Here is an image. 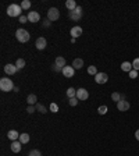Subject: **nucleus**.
Here are the masks:
<instances>
[{"instance_id":"obj_29","label":"nucleus","mask_w":139,"mask_h":156,"mask_svg":"<svg viewBox=\"0 0 139 156\" xmlns=\"http://www.w3.org/2000/svg\"><path fill=\"white\" fill-rule=\"evenodd\" d=\"M68 103H70V106H76L78 105V98H71V99H68Z\"/></svg>"},{"instance_id":"obj_4","label":"nucleus","mask_w":139,"mask_h":156,"mask_svg":"<svg viewBox=\"0 0 139 156\" xmlns=\"http://www.w3.org/2000/svg\"><path fill=\"white\" fill-rule=\"evenodd\" d=\"M58 17H60V11H58V8H56V7L49 8V11H47V20H50V21H57Z\"/></svg>"},{"instance_id":"obj_5","label":"nucleus","mask_w":139,"mask_h":156,"mask_svg":"<svg viewBox=\"0 0 139 156\" xmlns=\"http://www.w3.org/2000/svg\"><path fill=\"white\" fill-rule=\"evenodd\" d=\"M95 81L96 84H106L108 81V75L106 73H97L95 75Z\"/></svg>"},{"instance_id":"obj_22","label":"nucleus","mask_w":139,"mask_h":156,"mask_svg":"<svg viewBox=\"0 0 139 156\" xmlns=\"http://www.w3.org/2000/svg\"><path fill=\"white\" fill-rule=\"evenodd\" d=\"M68 17L71 20H74V21H78V20H81V14H78V13H75V11H70V14H68Z\"/></svg>"},{"instance_id":"obj_9","label":"nucleus","mask_w":139,"mask_h":156,"mask_svg":"<svg viewBox=\"0 0 139 156\" xmlns=\"http://www.w3.org/2000/svg\"><path fill=\"white\" fill-rule=\"evenodd\" d=\"M35 46H36V49L38 50H43L46 46H47V42H46V39L43 36H40L36 39V42H35Z\"/></svg>"},{"instance_id":"obj_14","label":"nucleus","mask_w":139,"mask_h":156,"mask_svg":"<svg viewBox=\"0 0 139 156\" xmlns=\"http://www.w3.org/2000/svg\"><path fill=\"white\" fill-rule=\"evenodd\" d=\"M10 148H11V150H13L14 153H18V152H21L22 144H21L19 141H13V142H11V145H10Z\"/></svg>"},{"instance_id":"obj_10","label":"nucleus","mask_w":139,"mask_h":156,"mask_svg":"<svg viewBox=\"0 0 139 156\" xmlns=\"http://www.w3.org/2000/svg\"><path fill=\"white\" fill-rule=\"evenodd\" d=\"M129 107H131V105H129V102H126V100H121V102L117 103V109H118L120 112H126V110H129Z\"/></svg>"},{"instance_id":"obj_27","label":"nucleus","mask_w":139,"mask_h":156,"mask_svg":"<svg viewBox=\"0 0 139 156\" xmlns=\"http://www.w3.org/2000/svg\"><path fill=\"white\" fill-rule=\"evenodd\" d=\"M36 106V110H38L39 113H42V114H44V113H47V109L43 106V105H40V103H36L35 105Z\"/></svg>"},{"instance_id":"obj_20","label":"nucleus","mask_w":139,"mask_h":156,"mask_svg":"<svg viewBox=\"0 0 139 156\" xmlns=\"http://www.w3.org/2000/svg\"><path fill=\"white\" fill-rule=\"evenodd\" d=\"M54 64H57V66H58V67H61V69H64V67L67 66V63H65V59H64V57H61V56L56 57V62H54Z\"/></svg>"},{"instance_id":"obj_3","label":"nucleus","mask_w":139,"mask_h":156,"mask_svg":"<svg viewBox=\"0 0 139 156\" xmlns=\"http://www.w3.org/2000/svg\"><path fill=\"white\" fill-rule=\"evenodd\" d=\"M0 89L3 92H10L14 89V84L10 78H1L0 80Z\"/></svg>"},{"instance_id":"obj_2","label":"nucleus","mask_w":139,"mask_h":156,"mask_svg":"<svg viewBox=\"0 0 139 156\" xmlns=\"http://www.w3.org/2000/svg\"><path fill=\"white\" fill-rule=\"evenodd\" d=\"M21 13H22L21 4H10V6L7 7L8 17H21Z\"/></svg>"},{"instance_id":"obj_37","label":"nucleus","mask_w":139,"mask_h":156,"mask_svg":"<svg viewBox=\"0 0 139 156\" xmlns=\"http://www.w3.org/2000/svg\"><path fill=\"white\" fill-rule=\"evenodd\" d=\"M50 22H51L50 20H44V21H43V27H44V28H47V27H50Z\"/></svg>"},{"instance_id":"obj_34","label":"nucleus","mask_w":139,"mask_h":156,"mask_svg":"<svg viewBox=\"0 0 139 156\" xmlns=\"http://www.w3.org/2000/svg\"><path fill=\"white\" fill-rule=\"evenodd\" d=\"M51 69L54 70L56 73H63V69H61V67H58L57 64H53V66H51Z\"/></svg>"},{"instance_id":"obj_6","label":"nucleus","mask_w":139,"mask_h":156,"mask_svg":"<svg viewBox=\"0 0 139 156\" xmlns=\"http://www.w3.org/2000/svg\"><path fill=\"white\" fill-rule=\"evenodd\" d=\"M76 98L78 100H86L89 98V92L85 88H79V89H76Z\"/></svg>"},{"instance_id":"obj_33","label":"nucleus","mask_w":139,"mask_h":156,"mask_svg":"<svg viewBox=\"0 0 139 156\" xmlns=\"http://www.w3.org/2000/svg\"><path fill=\"white\" fill-rule=\"evenodd\" d=\"M129 78H131V80H135V78H138V71H136V70H132V71H129Z\"/></svg>"},{"instance_id":"obj_24","label":"nucleus","mask_w":139,"mask_h":156,"mask_svg":"<svg viewBox=\"0 0 139 156\" xmlns=\"http://www.w3.org/2000/svg\"><path fill=\"white\" fill-rule=\"evenodd\" d=\"M15 67L18 70H22L25 67V60H24V59H18V60L15 62Z\"/></svg>"},{"instance_id":"obj_8","label":"nucleus","mask_w":139,"mask_h":156,"mask_svg":"<svg viewBox=\"0 0 139 156\" xmlns=\"http://www.w3.org/2000/svg\"><path fill=\"white\" fill-rule=\"evenodd\" d=\"M39 20H40L39 13H36V11H29L28 13V21H29V22L35 24V22H39Z\"/></svg>"},{"instance_id":"obj_17","label":"nucleus","mask_w":139,"mask_h":156,"mask_svg":"<svg viewBox=\"0 0 139 156\" xmlns=\"http://www.w3.org/2000/svg\"><path fill=\"white\" fill-rule=\"evenodd\" d=\"M72 67L75 70H79L83 67V60L82 59H74V62H72Z\"/></svg>"},{"instance_id":"obj_11","label":"nucleus","mask_w":139,"mask_h":156,"mask_svg":"<svg viewBox=\"0 0 139 156\" xmlns=\"http://www.w3.org/2000/svg\"><path fill=\"white\" fill-rule=\"evenodd\" d=\"M70 34H71V36L74 38V39H76V38H79L82 35V28H81V27H72Z\"/></svg>"},{"instance_id":"obj_21","label":"nucleus","mask_w":139,"mask_h":156,"mask_svg":"<svg viewBox=\"0 0 139 156\" xmlns=\"http://www.w3.org/2000/svg\"><path fill=\"white\" fill-rule=\"evenodd\" d=\"M36 100H38V98H36V95H28V98H26V102H28V105L29 106H33V105H36Z\"/></svg>"},{"instance_id":"obj_23","label":"nucleus","mask_w":139,"mask_h":156,"mask_svg":"<svg viewBox=\"0 0 139 156\" xmlns=\"http://www.w3.org/2000/svg\"><path fill=\"white\" fill-rule=\"evenodd\" d=\"M67 96H68V99H71V98H75L76 96V91H75V88H68L67 89Z\"/></svg>"},{"instance_id":"obj_26","label":"nucleus","mask_w":139,"mask_h":156,"mask_svg":"<svg viewBox=\"0 0 139 156\" xmlns=\"http://www.w3.org/2000/svg\"><path fill=\"white\" fill-rule=\"evenodd\" d=\"M21 7H22V10H29V8H31V0L21 1Z\"/></svg>"},{"instance_id":"obj_16","label":"nucleus","mask_w":139,"mask_h":156,"mask_svg":"<svg viewBox=\"0 0 139 156\" xmlns=\"http://www.w3.org/2000/svg\"><path fill=\"white\" fill-rule=\"evenodd\" d=\"M121 70L122 71H125V73H129V71H132L133 67H132V64L129 62H124L122 64H121Z\"/></svg>"},{"instance_id":"obj_36","label":"nucleus","mask_w":139,"mask_h":156,"mask_svg":"<svg viewBox=\"0 0 139 156\" xmlns=\"http://www.w3.org/2000/svg\"><path fill=\"white\" fill-rule=\"evenodd\" d=\"M35 110H36V106H28L26 107V112L28 113H33Z\"/></svg>"},{"instance_id":"obj_25","label":"nucleus","mask_w":139,"mask_h":156,"mask_svg":"<svg viewBox=\"0 0 139 156\" xmlns=\"http://www.w3.org/2000/svg\"><path fill=\"white\" fill-rule=\"evenodd\" d=\"M108 112V107L104 106V105H101V106H99V109H97V113L100 114V116H104L106 113Z\"/></svg>"},{"instance_id":"obj_31","label":"nucleus","mask_w":139,"mask_h":156,"mask_svg":"<svg viewBox=\"0 0 139 156\" xmlns=\"http://www.w3.org/2000/svg\"><path fill=\"white\" fill-rule=\"evenodd\" d=\"M28 156H42V153H40V150L33 149V150H31V152L28 153Z\"/></svg>"},{"instance_id":"obj_15","label":"nucleus","mask_w":139,"mask_h":156,"mask_svg":"<svg viewBox=\"0 0 139 156\" xmlns=\"http://www.w3.org/2000/svg\"><path fill=\"white\" fill-rule=\"evenodd\" d=\"M111 100H114L115 103H118L121 100H125V95L118 94V92H113V94H111Z\"/></svg>"},{"instance_id":"obj_35","label":"nucleus","mask_w":139,"mask_h":156,"mask_svg":"<svg viewBox=\"0 0 139 156\" xmlns=\"http://www.w3.org/2000/svg\"><path fill=\"white\" fill-rule=\"evenodd\" d=\"M19 22H21V24L28 22V15H21V17H19Z\"/></svg>"},{"instance_id":"obj_13","label":"nucleus","mask_w":139,"mask_h":156,"mask_svg":"<svg viewBox=\"0 0 139 156\" xmlns=\"http://www.w3.org/2000/svg\"><path fill=\"white\" fill-rule=\"evenodd\" d=\"M7 138H8L10 141H18L19 139V132L15 131V130H10V131L7 132Z\"/></svg>"},{"instance_id":"obj_18","label":"nucleus","mask_w":139,"mask_h":156,"mask_svg":"<svg viewBox=\"0 0 139 156\" xmlns=\"http://www.w3.org/2000/svg\"><path fill=\"white\" fill-rule=\"evenodd\" d=\"M65 7L68 8L70 11H74V10H75L78 6H76L75 0H67V1H65Z\"/></svg>"},{"instance_id":"obj_12","label":"nucleus","mask_w":139,"mask_h":156,"mask_svg":"<svg viewBox=\"0 0 139 156\" xmlns=\"http://www.w3.org/2000/svg\"><path fill=\"white\" fill-rule=\"evenodd\" d=\"M17 67H15V64H6L4 66V73L8 75H14L15 73H17Z\"/></svg>"},{"instance_id":"obj_39","label":"nucleus","mask_w":139,"mask_h":156,"mask_svg":"<svg viewBox=\"0 0 139 156\" xmlns=\"http://www.w3.org/2000/svg\"><path fill=\"white\" fill-rule=\"evenodd\" d=\"M135 138L139 141V130H136V131H135Z\"/></svg>"},{"instance_id":"obj_32","label":"nucleus","mask_w":139,"mask_h":156,"mask_svg":"<svg viewBox=\"0 0 139 156\" xmlns=\"http://www.w3.org/2000/svg\"><path fill=\"white\" fill-rule=\"evenodd\" d=\"M50 112L51 113H57V112H58V105H57V103H51V105H50Z\"/></svg>"},{"instance_id":"obj_30","label":"nucleus","mask_w":139,"mask_h":156,"mask_svg":"<svg viewBox=\"0 0 139 156\" xmlns=\"http://www.w3.org/2000/svg\"><path fill=\"white\" fill-rule=\"evenodd\" d=\"M132 67H133V70L139 71V57H136V59L132 62Z\"/></svg>"},{"instance_id":"obj_19","label":"nucleus","mask_w":139,"mask_h":156,"mask_svg":"<svg viewBox=\"0 0 139 156\" xmlns=\"http://www.w3.org/2000/svg\"><path fill=\"white\" fill-rule=\"evenodd\" d=\"M21 144H28L29 142V134H26V132H22V134H19V139H18Z\"/></svg>"},{"instance_id":"obj_1","label":"nucleus","mask_w":139,"mask_h":156,"mask_svg":"<svg viewBox=\"0 0 139 156\" xmlns=\"http://www.w3.org/2000/svg\"><path fill=\"white\" fill-rule=\"evenodd\" d=\"M15 38H17V41L21 42V43H26V42L29 41L31 35L28 34L26 29H24V28H18V29L15 31Z\"/></svg>"},{"instance_id":"obj_38","label":"nucleus","mask_w":139,"mask_h":156,"mask_svg":"<svg viewBox=\"0 0 139 156\" xmlns=\"http://www.w3.org/2000/svg\"><path fill=\"white\" fill-rule=\"evenodd\" d=\"M74 11L78 13V14H81V15H82V7H79V6H78V7L75 8V10H74Z\"/></svg>"},{"instance_id":"obj_28","label":"nucleus","mask_w":139,"mask_h":156,"mask_svg":"<svg viewBox=\"0 0 139 156\" xmlns=\"http://www.w3.org/2000/svg\"><path fill=\"white\" fill-rule=\"evenodd\" d=\"M88 74L96 75V74H97V69H96L95 66H89V67H88Z\"/></svg>"},{"instance_id":"obj_7","label":"nucleus","mask_w":139,"mask_h":156,"mask_svg":"<svg viewBox=\"0 0 139 156\" xmlns=\"http://www.w3.org/2000/svg\"><path fill=\"white\" fill-rule=\"evenodd\" d=\"M63 74L65 78H72L74 74H75V69H74L72 66H65L63 69Z\"/></svg>"}]
</instances>
